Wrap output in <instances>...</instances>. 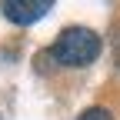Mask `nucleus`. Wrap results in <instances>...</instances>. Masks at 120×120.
<instances>
[{
	"label": "nucleus",
	"instance_id": "obj_1",
	"mask_svg": "<svg viewBox=\"0 0 120 120\" xmlns=\"http://www.w3.org/2000/svg\"><path fill=\"white\" fill-rule=\"evenodd\" d=\"M50 57L60 67H87V64H94L100 57V37L90 27H67L53 40Z\"/></svg>",
	"mask_w": 120,
	"mask_h": 120
},
{
	"label": "nucleus",
	"instance_id": "obj_2",
	"mask_svg": "<svg viewBox=\"0 0 120 120\" xmlns=\"http://www.w3.org/2000/svg\"><path fill=\"white\" fill-rule=\"evenodd\" d=\"M0 10L10 23H37L40 17H47L53 10V4L50 0H4Z\"/></svg>",
	"mask_w": 120,
	"mask_h": 120
},
{
	"label": "nucleus",
	"instance_id": "obj_3",
	"mask_svg": "<svg viewBox=\"0 0 120 120\" xmlns=\"http://www.w3.org/2000/svg\"><path fill=\"white\" fill-rule=\"evenodd\" d=\"M77 120H113V113H110L107 107H87Z\"/></svg>",
	"mask_w": 120,
	"mask_h": 120
}]
</instances>
